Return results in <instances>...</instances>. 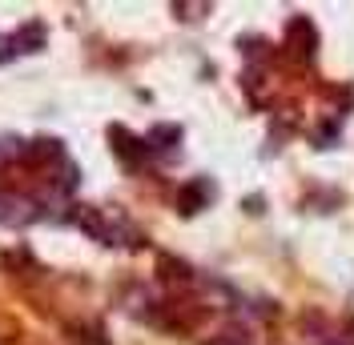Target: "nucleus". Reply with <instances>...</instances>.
<instances>
[{"mask_svg": "<svg viewBox=\"0 0 354 345\" xmlns=\"http://www.w3.org/2000/svg\"><path fill=\"white\" fill-rule=\"evenodd\" d=\"M326 345H342V342H326Z\"/></svg>", "mask_w": 354, "mask_h": 345, "instance_id": "f03ea898", "label": "nucleus"}, {"mask_svg": "<svg viewBox=\"0 0 354 345\" xmlns=\"http://www.w3.org/2000/svg\"><path fill=\"white\" fill-rule=\"evenodd\" d=\"M286 37H290V44H294L306 61L318 52V32H314V24H310L306 17H294V21H290V28H286Z\"/></svg>", "mask_w": 354, "mask_h": 345, "instance_id": "f257e3e1", "label": "nucleus"}]
</instances>
